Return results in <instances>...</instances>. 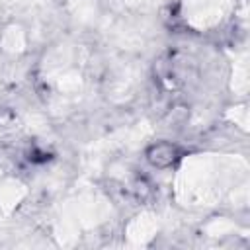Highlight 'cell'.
Instances as JSON below:
<instances>
[{"label":"cell","mask_w":250,"mask_h":250,"mask_svg":"<svg viewBox=\"0 0 250 250\" xmlns=\"http://www.w3.org/2000/svg\"><path fill=\"white\" fill-rule=\"evenodd\" d=\"M178 148L172 143H156L146 150V160L156 168H168L176 162Z\"/></svg>","instance_id":"1"}]
</instances>
